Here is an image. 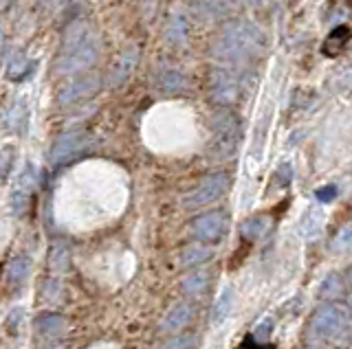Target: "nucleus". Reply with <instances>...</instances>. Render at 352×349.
Segmentation results:
<instances>
[{
  "label": "nucleus",
  "mask_w": 352,
  "mask_h": 349,
  "mask_svg": "<svg viewBox=\"0 0 352 349\" xmlns=\"http://www.w3.org/2000/svg\"><path fill=\"white\" fill-rule=\"evenodd\" d=\"M262 42H264V38L260 34V29L253 25H234L227 29L225 44H227V53H229V55L247 57V55H251L253 51L260 49Z\"/></svg>",
  "instance_id": "f257e3e1"
},
{
  "label": "nucleus",
  "mask_w": 352,
  "mask_h": 349,
  "mask_svg": "<svg viewBox=\"0 0 352 349\" xmlns=\"http://www.w3.org/2000/svg\"><path fill=\"white\" fill-rule=\"evenodd\" d=\"M313 332L324 338H335L348 325V310L344 305L328 303L313 314Z\"/></svg>",
  "instance_id": "f03ea898"
},
{
  "label": "nucleus",
  "mask_w": 352,
  "mask_h": 349,
  "mask_svg": "<svg viewBox=\"0 0 352 349\" xmlns=\"http://www.w3.org/2000/svg\"><path fill=\"white\" fill-rule=\"evenodd\" d=\"M227 229H229V218L223 211H210L203 214L192 222V233L196 240L205 242V244H216L225 237Z\"/></svg>",
  "instance_id": "7ed1b4c3"
},
{
  "label": "nucleus",
  "mask_w": 352,
  "mask_h": 349,
  "mask_svg": "<svg viewBox=\"0 0 352 349\" xmlns=\"http://www.w3.org/2000/svg\"><path fill=\"white\" fill-rule=\"evenodd\" d=\"M227 189H229V176L227 174H212V176H207L188 198H185V207L188 209L205 207V205L214 203V200L223 198L227 194Z\"/></svg>",
  "instance_id": "20e7f679"
},
{
  "label": "nucleus",
  "mask_w": 352,
  "mask_h": 349,
  "mask_svg": "<svg viewBox=\"0 0 352 349\" xmlns=\"http://www.w3.org/2000/svg\"><path fill=\"white\" fill-rule=\"evenodd\" d=\"M216 147L221 150L223 156H231L240 141V128H238V121L234 114H225L221 123L216 125Z\"/></svg>",
  "instance_id": "39448f33"
},
{
  "label": "nucleus",
  "mask_w": 352,
  "mask_h": 349,
  "mask_svg": "<svg viewBox=\"0 0 352 349\" xmlns=\"http://www.w3.org/2000/svg\"><path fill=\"white\" fill-rule=\"evenodd\" d=\"M192 316H194V310H192L190 303H176L174 308L163 316L161 332H168V334L181 332L183 327H188V323L192 321Z\"/></svg>",
  "instance_id": "423d86ee"
},
{
  "label": "nucleus",
  "mask_w": 352,
  "mask_h": 349,
  "mask_svg": "<svg viewBox=\"0 0 352 349\" xmlns=\"http://www.w3.org/2000/svg\"><path fill=\"white\" fill-rule=\"evenodd\" d=\"M81 145H84V136H81V134L71 132V134H66V136H62V139H60V141L55 143V147H53L51 161H53V163L68 161L71 156H75V154L81 150Z\"/></svg>",
  "instance_id": "0eeeda50"
},
{
  "label": "nucleus",
  "mask_w": 352,
  "mask_h": 349,
  "mask_svg": "<svg viewBox=\"0 0 352 349\" xmlns=\"http://www.w3.org/2000/svg\"><path fill=\"white\" fill-rule=\"evenodd\" d=\"M322 224H324V214L319 207H310L306 214L302 216L297 224V233L304 240H315L319 233H322Z\"/></svg>",
  "instance_id": "6e6552de"
},
{
  "label": "nucleus",
  "mask_w": 352,
  "mask_h": 349,
  "mask_svg": "<svg viewBox=\"0 0 352 349\" xmlns=\"http://www.w3.org/2000/svg\"><path fill=\"white\" fill-rule=\"evenodd\" d=\"M36 330L42 334V336H60L66 332V319L62 314L55 312H47V314H40L36 319Z\"/></svg>",
  "instance_id": "1a4fd4ad"
},
{
  "label": "nucleus",
  "mask_w": 352,
  "mask_h": 349,
  "mask_svg": "<svg viewBox=\"0 0 352 349\" xmlns=\"http://www.w3.org/2000/svg\"><path fill=\"white\" fill-rule=\"evenodd\" d=\"M212 255H214L212 248H207L205 244H190L179 253V263L183 268H194L205 261H210Z\"/></svg>",
  "instance_id": "9d476101"
},
{
  "label": "nucleus",
  "mask_w": 352,
  "mask_h": 349,
  "mask_svg": "<svg viewBox=\"0 0 352 349\" xmlns=\"http://www.w3.org/2000/svg\"><path fill=\"white\" fill-rule=\"evenodd\" d=\"M31 274V259L27 255H14L7 266V279L14 285H23Z\"/></svg>",
  "instance_id": "9b49d317"
},
{
  "label": "nucleus",
  "mask_w": 352,
  "mask_h": 349,
  "mask_svg": "<svg viewBox=\"0 0 352 349\" xmlns=\"http://www.w3.org/2000/svg\"><path fill=\"white\" fill-rule=\"evenodd\" d=\"M210 272H194L190 274V277L183 279V292L190 294V297H201L203 292H207V288H210Z\"/></svg>",
  "instance_id": "f8f14e48"
},
{
  "label": "nucleus",
  "mask_w": 352,
  "mask_h": 349,
  "mask_svg": "<svg viewBox=\"0 0 352 349\" xmlns=\"http://www.w3.org/2000/svg\"><path fill=\"white\" fill-rule=\"evenodd\" d=\"M266 231H268V218H264V216L249 218L247 222H242V227H240L242 237H244V240H251V242L260 240Z\"/></svg>",
  "instance_id": "ddd939ff"
},
{
  "label": "nucleus",
  "mask_w": 352,
  "mask_h": 349,
  "mask_svg": "<svg viewBox=\"0 0 352 349\" xmlns=\"http://www.w3.org/2000/svg\"><path fill=\"white\" fill-rule=\"evenodd\" d=\"M348 38H350V29L348 27H337L333 34L328 36L326 44H324V53H326V55H337V53L346 47Z\"/></svg>",
  "instance_id": "4468645a"
},
{
  "label": "nucleus",
  "mask_w": 352,
  "mask_h": 349,
  "mask_svg": "<svg viewBox=\"0 0 352 349\" xmlns=\"http://www.w3.org/2000/svg\"><path fill=\"white\" fill-rule=\"evenodd\" d=\"M231 305H234V290L227 288L218 297V301H216V305H214V314H212L214 323H223L227 316H229Z\"/></svg>",
  "instance_id": "2eb2a0df"
},
{
  "label": "nucleus",
  "mask_w": 352,
  "mask_h": 349,
  "mask_svg": "<svg viewBox=\"0 0 352 349\" xmlns=\"http://www.w3.org/2000/svg\"><path fill=\"white\" fill-rule=\"evenodd\" d=\"M341 290H344V283H341V277L339 274H328L324 279L322 288H319V297L324 301H330V299H337Z\"/></svg>",
  "instance_id": "dca6fc26"
},
{
  "label": "nucleus",
  "mask_w": 352,
  "mask_h": 349,
  "mask_svg": "<svg viewBox=\"0 0 352 349\" xmlns=\"http://www.w3.org/2000/svg\"><path fill=\"white\" fill-rule=\"evenodd\" d=\"M352 248V222L346 227H341L337 231V235L333 237V242H330V250H335V253H344Z\"/></svg>",
  "instance_id": "f3484780"
},
{
  "label": "nucleus",
  "mask_w": 352,
  "mask_h": 349,
  "mask_svg": "<svg viewBox=\"0 0 352 349\" xmlns=\"http://www.w3.org/2000/svg\"><path fill=\"white\" fill-rule=\"evenodd\" d=\"M216 81H218V83H216V92H218V99L231 101L236 97V83H234V79L223 75V73H218V75H216Z\"/></svg>",
  "instance_id": "a211bd4d"
},
{
  "label": "nucleus",
  "mask_w": 352,
  "mask_h": 349,
  "mask_svg": "<svg viewBox=\"0 0 352 349\" xmlns=\"http://www.w3.org/2000/svg\"><path fill=\"white\" fill-rule=\"evenodd\" d=\"M49 261H51V268H53V270H66V266H68V250H66V246H53Z\"/></svg>",
  "instance_id": "6ab92c4d"
},
{
  "label": "nucleus",
  "mask_w": 352,
  "mask_h": 349,
  "mask_svg": "<svg viewBox=\"0 0 352 349\" xmlns=\"http://www.w3.org/2000/svg\"><path fill=\"white\" fill-rule=\"evenodd\" d=\"M27 205H29V192H25V189H16L12 194V214L23 216L27 211Z\"/></svg>",
  "instance_id": "aec40b11"
},
{
  "label": "nucleus",
  "mask_w": 352,
  "mask_h": 349,
  "mask_svg": "<svg viewBox=\"0 0 352 349\" xmlns=\"http://www.w3.org/2000/svg\"><path fill=\"white\" fill-rule=\"evenodd\" d=\"M196 338L192 334H181V336H174L172 341L165 345V349H192Z\"/></svg>",
  "instance_id": "412c9836"
},
{
  "label": "nucleus",
  "mask_w": 352,
  "mask_h": 349,
  "mask_svg": "<svg viewBox=\"0 0 352 349\" xmlns=\"http://www.w3.org/2000/svg\"><path fill=\"white\" fill-rule=\"evenodd\" d=\"M315 198L319 203H330V200L337 198V187L335 185H326V187H319L315 192Z\"/></svg>",
  "instance_id": "4be33fe9"
},
{
  "label": "nucleus",
  "mask_w": 352,
  "mask_h": 349,
  "mask_svg": "<svg viewBox=\"0 0 352 349\" xmlns=\"http://www.w3.org/2000/svg\"><path fill=\"white\" fill-rule=\"evenodd\" d=\"M23 316H25L23 308H16L12 314L7 316V327H9V332H18V325H20V321H23Z\"/></svg>",
  "instance_id": "5701e85b"
},
{
  "label": "nucleus",
  "mask_w": 352,
  "mask_h": 349,
  "mask_svg": "<svg viewBox=\"0 0 352 349\" xmlns=\"http://www.w3.org/2000/svg\"><path fill=\"white\" fill-rule=\"evenodd\" d=\"M277 178H279V183L286 187L288 183H291V178H293V167L288 165V163H284L282 167L277 169Z\"/></svg>",
  "instance_id": "b1692460"
},
{
  "label": "nucleus",
  "mask_w": 352,
  "mask_h": 349,
  "mask_svg": "<svg viewBox=\"0 0 352 349\" xmlns=\"http://www.w3.org/2000/svg\"><path fill=\"white\" fill-rule=\"evenodd\" d=\"M271 321H264L262 325H260V330H257V336H260L262 338V341H264V338L268 336V334H271Z\"/></svg>",
  "instance_id": "393cba45"
},
{
  "label": "nucleus",
  "mask_w": 352,
  "mask_h": 349,
  "mask_svg": "<svg viewBox=\"0 0 352 349\" xmlns=\"http://www.w3.org/2000/svg\"><path fill=\"white\" fill-rule=\"evenodd\" d=\"M247 349H268V347H255L253 343H249V347H247Z\"/></svg>",
  "instance_id": "a878e982"
},
{
  "label": "nucleus",
  "mask_w": 352,
  "mask_h": 349,
  "mask_svg": "<svg viewBox=\"0 0 352 349\" xmlns=\"http://www.w3.org/2000/svg\"><path fill=\"white\" fill-rule=\"evenodd\" d=\"M348 281H350V285H352V270H350V274H348Z\"/></svg>",
  "instance_id": "bb28decb"
}]
</instances>
